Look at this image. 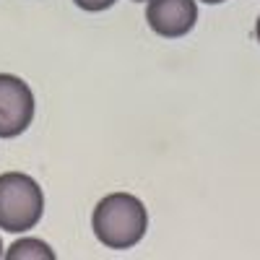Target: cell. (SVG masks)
Returning a JSON list of instances; mask_svg holds the SVG:
<instances>
[{"mask_svg":"<svg viewBox=\"0 0 260 260\" xmlns=\"http://www.w3.org/2000/svg\"><path fill=\"white\" fill-rule=\"evenodd\" d=\"M91 229L107 250H130L148 232V211L133 192H110L94 206Z\"/></svg>","mask_w":260,"mask_h":260,"instance_id":"obj_1","label":"cell"},{"mask_svg":"<svg viewBox=\"0 0 260 260\" xmlns=\"http://www.w3.org/2000/svg\"><path fill=\"white\" fill-rule=\"evenodd\" d=\"M45 216V192L31 175L3 172L0 175V229L24 234Z\"/></svg>","mask_w":260,"mask_h":260,"instance_id":"obj_2","label":"cell"},{"mask_svg":"<svg viewBox=\"0 0 260 260\" xmlns=\"http://www.w3.org/2000/svg\"><path fill=\"white\" fill-rule=\"evenodd\" d=\"M37 112L31 86L13 73H0V138L26 133Z\"/></svg>","mask_w":260,"mask_h":260,"instance_id":"obj_3","label":"cell"},{"mask_svg":"<svg viewBox=\"0 0 260 260\" xmlns=\"http://www.w3.org/2000/svg\"><path fill=\"white\" fill-rule=\"evenodd\" d=\"M198 3L195 0H148L146 24L164 39H182L195 29Z\"/></svg>","mask_w":260,"mask_h":260,"instance_id":"obj_4","label":"cell"},{"mask_svg":"<svg viewBox=\"0 0 260 260\" xmlns=\"http://www.w3.org/2000/svg\"><path fill=\"white\" fill-rule=\"evenodd\" d=\"M3 257L8 260H26V257H34V260H55V252L47 242L37 240V237H21V240H16L6 252Z\"/></svg>","mask_w":260,"mask_h":260,"instance_id":"obj_5","label":"cell"},{"mask_svg":"<svg viewBox=\"0 0 260 260\" xmlns=\"http://www.w3.org/2000/svg\"><path fill=\"white\" fill-rule=\"evenodd\" d=\"M73 3L81 8V11H89V13H99V11H107L112 8L117 0H73Z\"/></svg>","mask_w":260,"mask_h":260,"instance_id":"obj_6","label":"cell"},{"mask_svg":"<svg viewBox=\"0 0 260 260\" xmlns=\"http://www.w3.org/2000/svg\"><path fill=\"white\" fill-rule=\"evenodd\" d=\"M255 37H257V42H260V16H257V21H255Z\"/></svg>","mask_w":260,"mask_h":260,"instance_id":"obj_7","label":"cell"},{"mask_svg":"<svg viewBox=\"0 0 260 260\" xmlns=\"http://www.w3.org/2000/svg\"><path fill=\"white\" fill-rule=\"evenodd\" d=\"M201 3H206V6H219V3H224V0H201Z\"/></svg>","mask_w":260,"mask_h":260,"instance_id":"obj_8","label":"cell"},{"mask_svg":"<svg viewBox=\"0 0 260 260\" xmlns=\"http://www.w3.org/2000/svg\"><path fill=\"white\" fill-rule=\"evenodd\" d=\"M0 257H3V240H0Z\"/></svg>","mask_w":260,"mask_h":260,"instance_id":"obj_9","label":"cell"},{"mask_svg":"<svg viewBox=\"0 0 260 260\" xmlns=\"http://www.w3.org/2000/svg\"><path fill=\"white\" fill-rule=\"evenodd\" d=\"M136 3H146V0H136Z\"/></svg>","mask_w":260,"mask_h":260,"instance_id":"obj_10","label":"cell"}]
</instances>
